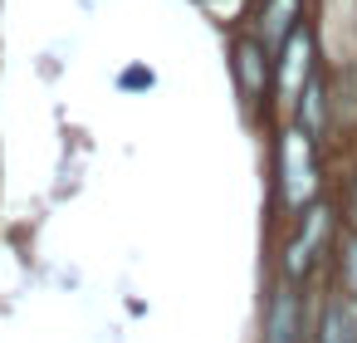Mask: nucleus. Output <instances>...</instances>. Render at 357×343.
Segmentation results:
<instances>
[{"label": "nucleus", "instance_id": "423d86ee", "mask_svg": "<svg viewBox=\"0 0 357 343\" xmlns=\"http://www.w3.org/2000/svg\"><path fill=\"white\" fill-rule=\"evenodd\" d=\"M240 79H245V94L264 89V54H259V45H240Z\"/></svg>", "mask_w": 357, "mask_h": 343}, {"label": "nucleus", "instance_id": "f257e3e1", "mask_svg": "<svg viewBox=\"0 0 357 343\" xmlns=\"http://www.w3.org/2000/svg\"><path fill=\"white\" fill-rule=\"evenodd\" d=\"M313 191V157H308V138L303 133H284V196L294 206H303Z\"/></svg>", "mask_w": 357, "mask_h": 343}, {"label": "nucleus", "instance_id": "20e7f679", "mask_svg": "<svg viewBox=\"0 0 357 343\" xmlns=\"http://www.w3.org/2000/svg\"><path fill=\"white\" fill-rule=\"evenodd\" d=\"M323 343H357V299H333L323 314Z\"/></svg>", "mask_w": 357, "mask_h": 343}, {"label": "nucleus", "instance_id": "0eeeda50", "mask_svg": "<svg viewBox=\"0 0 357 343\" xmlns=\"http://www.w3.org/2000/svg\"><path fill=\"white\" fill-rule=\"evenodd\" d=\"M294 6H298V0H274V6H269V25H264L269 45H284V40H289V25H294Z\"/></svg>", "mask_w": 357, "mask_h": 343}, {"label": "nucleus", "instance_id": "7ed1b4c3", "mask_svg": "<svg viewBox=\"0 0 357 343\" xmlns=\"http://www.w3.org/2000/svg\"><path fill=\"white\" fill-rule=\"evenodd\" d=\"M308 79V35H289L284 45V69H279V84H284V98H294Z\"/></svg>", "mask_w": 357, "mask_h": 343}, {"label": "nucleus", "instance_id": "6e6552de", "mask_svg": "<svg viewBox=\"0 0 357 343\" xmlns=\"http://www.w3.org/2000/svg\"><path fill=\"white\" fill-rule=\"evenodd\" d=\"M342 279H347V294L357 299V235L342 245Z\"/></svg>", "mask_w": 357, "mask_h": 343}, {"label": "nucleus", "instance_id": "1a4fd4ad", "mask_svg": "<svg viewBox=\"0 0 357 343\" xmlns=\"http://www.w3.org/2000/svg\"><path fill=\"white\" fill-rule=\"evenodd\" d=\"M352 221H357V182H352Z\"/></svg>", "mask_w": 357, "mask_h": 343}, {"label": "nucleus", "instance_id": "39448f33", "mask_svg": "<svg viewBox=\"0 0 357 343\" xmlns=\"http://www.w3.org/2000/svg\"><path fill=\"white\" fill-rule=\"evenodd\" d=\"M323 231H328V211H313V216H308V235H303V240H294V250H289V270H294V275H298V270H308V260H313L308 250L318 245V235H323Z\"/></svg>", "mask_w": 357, "mask_h": 343}, {"label": "nucleus", "instance_id": "f03ea898", "mask_svg": "<svg viewBox=\"0 0 357 343\" xmlns=\"http://www.w3.org/2000/svg\"><path fill=\"white\" fill-rule=\"evenodd\" d=\"M264 343H298V304H294V289H279L274 294Z\"/></svg>", "mask_w": 357, "mask_h": 343}]
</instances>
